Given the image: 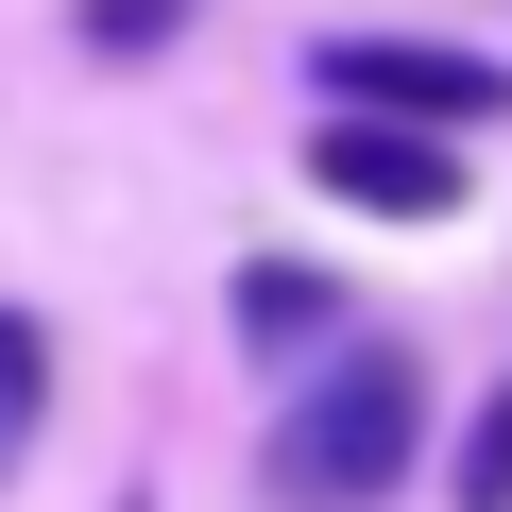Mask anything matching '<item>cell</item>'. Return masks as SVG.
Returning <instances> with one entry per match:
<instances>
[{
	"mask_svg": "<svg viewBox=\"0 0 512 512\" xmlns=\"http://www.w3.org/2000/svg\"><path fill=\"white\" fill-rule=\"evenodd\" d=\"M427 359L410 342H325V359H291V393H274V427H256V512H393L410 495V461H427Z\"/></svg>",
	"mask_w": 512,
	"mask_h": 512,
	"instance_id": "obj_1",
	"label": "cell"
},
{
	"mask_svg": "<svg viewBox=\"0 0 512 512\" xmlns=\"http://www.w3.org/2000/svg\"><path fill=\"white\" fill-rule=\"evenodd\" d=\"M308 188H325L342 222H393V239H427V222L478 205L461 137H444V120H393V103H325V120H308Z\"/></svg>",
	"mask_w": 512,
	"mask_h": 512,
	"instance_id": "obj_2",
	"label": "cell"
},
{
	"mask_svg": "<svg viewBox=\"0 0 512 512\" xmlns=\"http://www.w3.org/2000/svg\"><path fill=\"white\" fill-rule=\"evenodd\" d=\"M308 86L325 103L444 120V137H495L512 120V52H478V35H308Z\"/></svg>",
	"mask_w": 512,
	"mask_h": 512,
	"instance_id": "obj_3",
	"label": "cell"
},
{
	"mask_svg": "<svg viewBox=\"0 0 512 512\" xmlns=\"http://www.w3.org/2000/svg\"><path fill=\"white\" fill-rule=\"evenodd\" d=\"M222 325H239V359H325L359 308H342V274H325V256H239V274H222Z\"/></svg>",
	"mask_w": 512,
	"mask_h": 512,
	"instance_id": "obj_4",
	"label": "cell"
},
{
	"mask_svg": "<svg viewBox=\"0 0 512 512\" xmlns=\"http://www.w3.org/2000/svg\"><path fill=\"white\" fill-rule=\"evenodd\" d=\"M35 427H52V325H35V308H0V478L35 461Z\"/></svg>",
	"mask_w": 512,
	"mask_h": 512,
	"instance_id": "obj_5",
	"label": "cell"
},
{
	"mask_svg": "<svg viewBox=\"0 0 512 512\" xmlns=\"http://www.w3.org/2000/svg\"><path fill=\"white\" fill-rule=\"evenodd\" d=\"M444 512H512V376L461 410V444H444Z\"/></svg>",
	"mask_w": 512,
	"mask_h": 512,
	"instance_id": "obj_6",
	"label": "cell"
},
{
	"mask_svg": "<svg viewBox=\"0 0 512 512\" xmlns=\"http://www.w3.org/2000/svg\"><path fill=\"white\" fill-rule=\"evenodd\" d=\"M69 35H86L103 69H154V52L188 35V0H86V18H69Z\"/></svg>",
	"mask_w": 512,
	"mask_h": 512,
	"instance_id": "obj_7",
	"label": "cell"
}]
</instances>
